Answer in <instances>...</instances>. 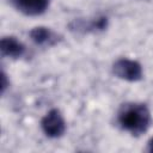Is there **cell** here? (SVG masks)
I'll return each instance as SVG.
<instances>
[{"label":"cell","mask_w":153,"mask_h":153,"mask_svg":"<svg viewBox=\"0 0 153 153\" xmlns=\"http://www.w3.org/2000/svg\"><path fill=\"white\" fill-rule=\"evenodd\" d=\"M120 127L134 136L146 133L152 123L151 111L143 103H124L117 112Z\"/></svg>","instance_id":"6da1fadb"},{"label":"cell","mask_w":153,"mask_h":153,"mask_svg":"<svg viewBox=\"0 0 153 153\" xmlns=\"http://www.w3.org/2000/svg\"><path fill=\"white\" fill-rule=\"evenodd\" d=\"M112 73L126 81H139L142 79L143 72H142V66L130 59H118L114 62L112 65Z\"/></svg>","instance_id":"7a4b0ae2"},{"label":"cell","mask_w":153,"mask_h":153,"mask_svg":"<svg viewBox=\"0 0 153 153\" xmlns=\"http://www.w3.org/2000/svg\"><path fill=\"white\" fill-rule=\"evenodd\" d=\"M41 128L43 133L51 139L60 137L66 131V121L57 109L49 110L41 120Z\"/></svg>","instance_id":"3957f363"},{"label":"cell","mask_w":153,"mask_h":153,"mask_svg":"<svg viewBox=\"0 0 153 153\" xmlns=\"http://www.w3.org/2000/svg\"><path fill=\"white\" fill-rule=\"evenodd\" d=\"M12 4L25 16H39L48 10L50 0H12Z\"/></svg>","instance_id":"277c9868"},{"label":"cell","mask_w":153,"mask_h":153,"mask_svg":"<svg viewBox=\"0 0 153 153\" xmlns=\"http://www.w3.org/2000/svg\"><path fill=\"white\" fill-rule=\"evenodd\" d=\"M29 35L31 41L41 47H53L60 41L59 35L45 26H36L30 31Z\"/></svg>","instance_id":"5b68a950"},{"label":"cell","mask_w":153,"mask_h":153,"mask_svg":"<svg viewBox=\"0 0 153 153\" xmlns=\"http://www.w3.org/2000/svg\"><path fill=\"white\" fill-rule=\"evenodd\" d=\"M1 55L11 59L22 57L25 54V45L13 36L2 37L0 42Z\"/></svg>","instance_id":"8992f818"},{"label":"cell","mask_w":153,"mask_h":153,"mask_svg":"<svg viewBox=\"0 0 153 153\" xmlns=\"http://www.w3.org/2000/svg\"><path fill=\"white\" fill-rule=\"evenodd\" d=\"M108 27V18L102 16L92 19L91 22H85L84 19H76L71 24L72 31H82V32H90V31H103Z\"/></svg>","instance_id":"52a82bcc"},{"label":"cell","mask_w":153,"mask_h":153,"mask_svg":"<svg viewBox=\"0 0 153 153\" xmlns=\"http://www.w3.org/2000/svg\"><path fill=\"white\" fill-rule=\"evenodd\" d=\"M7 86H10V82L7 81V75L5 72L1 73V93H4L7 88Z\"/></svg>","instance_id":"ba28073f"},{"label":"cell","mask_w":153,"mask_h":153,"mask_svg":"<svg viewBox=\"0 0 153 153\" xmlns=\"http://www.w3.org/2000/svg\"><path fill=\"white\" fill-rule=\"evenodd\" d=\"M147 149H148L149 152H152V153H153V137L148 141V143H147Z\"/></svg>","instance_id":"9c48e42d"},{"label":"cell","mask_w":153,"mask_h":153,"mask_svg":"<svg viewBox=\"0 0 153 153\" xmlns=\"http://www.w3.org/2000/svg\"><path fill=\"white\" fill-rule=\"evenodd\" d=\"M143 1H148V0H143Z\"/></svg>","instance_id":"30bf717a"}]
</instances>
